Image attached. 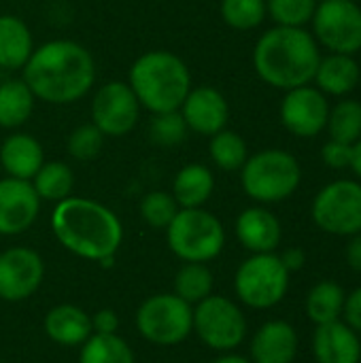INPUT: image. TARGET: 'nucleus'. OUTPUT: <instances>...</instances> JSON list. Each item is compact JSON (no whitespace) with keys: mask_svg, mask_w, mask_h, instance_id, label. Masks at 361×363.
Here are the masks:
<instances>
[{"mask_svg":"<svg viewBox=\"0 0 361 363\" xmlns=\"http://www.w3.org/2000/svg\"><path fill=\"white\" fill-rule=\"evenodd\" d=\"M319 0H266V13L277 26L304 28L311 23Z\"/></svg>","mask_w":361,"mask_h":363,"instance_id":"nucleus-33","label":"nucleus"},{"mask_svg":"<svg viewBox=\"0 0 361 363\" xmlns=\"http://www.w3.org/2000/svg\"><path fill=\"white\" fill-rule=\"evenodd\" d=\"M189 132L200 136H213L228 125L230 104L226 96L213 85L191 87L179 108Z\"/></svg>","mask_w":361,"mask_h":363,"instance_id":"nucleus-15","label":"nucleus"},{"mask_svg":"<svg viewBox=\"0 0 361 363\" xmlns=\"http://www.w3.org/2000/svg\"><path fill=\"white\" fill-rule=\"evenodd\" d=\"M45 164V153L40 143L23 132L6 136L0 145V166L11 179L32 181L38 168Z\"/></svg>","mask_w":361,"mask_h":363,"instance_id":"nucleus-21","label":"nucleus"},{"mask_svg":"<svg viewBox=\"0 0 361 363\" xmlns=\"http://www.w3.org/2000/svg\"><path fill=\"white\" fill-rule=\"evenodd\" d=\"M347 294L334 281L317 283L306 296V315L315 325H326L343 319Z\"/></svg>","mask_w":361,"mask_h":363,"instance_id":"nucleus-26","label":"nucleus"},{"mask_svg":"<svg viewBox=\"0 0 361 363\" xmlns=\"http://www.w3.org/2000/svg\"><path fill=\"white\" fill-rule=\"evenodd\" d=\"M34 51L32 32L15 15H0V68L23 70Z\"/></svg>","mask_w":361,"mask_h":363,"instance_id":"nucleus-23","label":"nucleus"},{"mask_svg":"<svg viewBox=\"0 0 361 363\" xmlns=\"http://www.w3.org/2000/svg\"><path fill=\"white\" fill-rule=\"evenodd\" d=\"M345 259H347L351 270L361 274V232L349 236V242H347V249H345Z\"/></svg>","mask_w":361,"mask_h":363,"instance_id":"nucleus-40","label":"nucleus"},{"mask_svg":"<svg viewBox=\"0 0 361 363\" xmlns=\"http://www.w3.org/2000/svg\"><path fill=\"white\" fill-rule=\"evenodd\" d=\"M211 363H251V359L243 357V355H236V353H223L221 357L213 359Z\"/></svg>","mask_w":361,"mask_h":363,"instance_id":"nucleus-43","label":"nucleus"},{"mask_svg":"<svg viewBox=\"0 0 361 363\" xmlns=\"http://www.w3.org/2000/svg\"><path fill=\"white\" fill-rule=\"evenodd\" d=\"M32 187L40 202H62L70 198L74 187V174L68 164L64 162H45L38 172L32 177Z\"/></svg>","mask_w":361,"mask_h":363,"instance_id":"nucleus-27","label":"nucleus"},{"mask_svg":"<svg viewBox=\"0 0 361 363\" xmlns=\"http://www.w3.org/2000/svg\"><path fill=\"white\" fill-rule=\"evenodd\" d=\"M321 160L328 168L332 170H347L351 168V160H353V145L347 143H338V140H328L321 149Z\"/></svg>","mask_w":361,"mask_h":363,"instance_id":"nucleus-37","label":"nucleus"},{"mask_svg":"<svg viewBox=\"0 0 361 363\" xmlns=\"http://www.w3.org/2000/svg\"><path fill=\"white\" fill-rule=\"evenodd\" d=\"M213 285L215 277L206 264H183L174 277V296L196 306L213 294Z\"/></svg>","mask_w":361,"mask_h":363,"instance_id":"nucleus-31","label":"nucleus"},{"mask_svg":"<svg viewBox=\"0 0 361 363\" xmlns=\"http://www.w3.org/2000/svg\"><path fill=\"white\" fill-rule=\"evenodd\" d=\"M326 130L332 140L355 145L361 138V102L355 98H340L334 106L330 104V115Z\"/></svg>","mask_w":361,"mask_h":363,"instance_id":"nucleus-28","label":"nucleus"},{"mask_svg":"<svg viewBox=\"0 0 361 363\" xmlns=\"http://www.w3.org/2000/svg\"><path fill=\"white\" fill-rule=\"evenodd\" d=\"M179 211L177 200L168 191H149L140 200V217L153 230H166Z\"/></svg>","mask_w":361,"mask_h":363,"instance_id":"nucleus-34","label":"nucleus"},{"mask_svg":"<svg viewBox=\"0 0 361 363\" xmlns=\"http://www.w3.org/2000/svg\"><path fill=\"white\" fill-rule=\"evenodd\" d=\"M221 19L234 30H253L268 17L266 0H221Z\"/></svg>","mask_w":361,"mask_h":363,"instance_id":"nucleus-32","label":"nucleus"},{"mask_svg":"<svg viewBox=\"0 0 361 363\" xmlns=\"http://www.w3.org/2000/svg\"><path fill=\"white\" fill-rule=\"evenodd\" d=\"M321 60V47L306 28L274 26L266 30L253 49L257 77L281 91L311 85Z\"/></svg>","mask_w":361,"mask_h":363,"instance_id":"nucleus-3","label":"nucleus"},{"mask_svg":"<svg viewBox=\"0 0 361 363\" xmlns=\"http://www.w3.org/2000/svg\"><path fill=\"white\" fill-rule=\"evenodd\" d=\"M313 38L330 53L361 51V6L353 0H319L311 19Z\"/></svg>","mask_w":361,"mask_h":363,"instance_id":"nucleus-11","label":"nucleus"},{"mask_svg":"<svg viewBox=\"0 0 361 363\" xmlns=\"http://www.w3.org/2000/svg\"><path fill=\"white\" fill-rule=\"evenodd\" d=\"M43 328L55 345L81 347L91 336V317L74 304H60L45 315Z\"/></svg>","mask_w":361,"mask_h":363,"instance_id":"nucleus-22","label":"nucleus"},{"mask_svg":"<svg viewBox=\"0 0 361 363\" xmlns=\"http://www.w3.org/2000/svg\"><path fill=\"white\" fill-rule=\"evenodd\" d=\"M302 183V166L285 149H264L247 157L240 168L243 191L260 204L291 198Z\"/></svg>","mask_w":361,"mask_h":363,"instance_id":"nucleus-5","label":"nucleus"},{"mask_svg":"<svg viewBox=\"0 0 361 363\" xmlns=\"http://www.w3.org/2000/svg\"><path fill=\"white\" fill-rule=\"evenodd\" d=\"M361 81V68L355 55L347 53H328L321 55L317 72H315V87L323 96L347 98Z\"/></svg>","mask_w":361,"mask_h":363,"instance_id":"nucleus-20","label":"nucleus"},{"mask_svg":"<svg viewBox=\"0 0 361 363\" xmlns=\"http://www.w3.org/2000/svg\"><path fill=\"white\" fill-rule=\"evenodd\" d=\"M279 115L289 134L298 138H315L326 130L330 102L315 85H302L285 91Z\"/></svg>","mask_w":361,"mask_h":363,"instance_id":"nucleus-13","label":"nucleus"},{"mask_svg":"<svg viewBox=\"0 0 361 363\" xmlns=\"http://www.w3.org/2000/svg\"><path fill=\"white\" fill-rule=\"evenodd\" d=\"M170 251L185 264H206L226 245L223 223L204 208H181L166 228Z\"/></svg>","mask_w":361,"mask_h":363,"instance_id":"nucleus-6","label":"nucleus"},{"mask_svg":"<svg viewBox=\"0 0 361 363\" xmlns=\"http://www.w3.org/2000/svg\"><path fill=\"white\" fill-rule=\"evenodd\" d=\"M279 257H281V262H283V266L287 268L289 274L302 270L304 264H306V253L300 247H291V249L283 251V255H279Z\"/></svg>","mask_w":361,"mask_h":363,"instance_id":"nucleus-41","label":"nucleus"},{"mask_svg":"<svg viewBox=\"0 0 361 363\" xmlns=\"http://www.w3.org/2000/svg\"><path fill=\"white\" fill-rule=\"evenodd\" d=\"M128 85L138 98V104L155 115L181 108L191 89V74L179 55L155 49L134 60L128 74Z\"/></svg>","mask_w":361,"mask_h":363,"instance_id":"nucleus-4","label":"nucleus"},{"mask_svg":"<svg viewBox=\"0 0 361 363\" xmlns=\"http://www.w3.org/2000/svg\"><path fill=\"white\" fill-rule=\"evenodd\" d=\"M117 330H119V317L115 311L102 308L91 315V334L111 336V334H117Z\"/></svg>","mask_w":361,"mask_h":363,"instance_id":"nucleus-38","label":"nucleus"},{"mask_svg":"<svg viewBox=\"0 0 361 363\" xmlns=\"http://www.w3.org/2000/svg\"><path fill=\"white\" fill-rule=\"evenodd\" d=\"M51 230L57 242L77 257L111 268L123 240L119 217L89 198H66L55 204Z\"/></svg>","mask_w":361,"mask_h":363,"instance_id":"nucleus-2","label":"nucleus"},{"mask_svg":"<svg viewBox=\"0 0 361 363\" xmlns=\"http://www.w3.org/2000/svg\"><path fill=\"white\" fill-rule=\"evenodd\" d=\"M191 332L209 349L232 353L247 338V317L230 298L211 294L194 306Z\"/></svg>","mask_w":361,"mask_h":363,"instance_id":"nucleus-8","label":"nucleus"},{"mask_svg":"<svg viewBox=\"0 0 361 363\" xmlns=\"http://www.w3.org/2000/svg\"><path fill=\"white\" fill-rule=\"evenodd\" d=\"M45 279L43 257L28 247H11L0 253V300L23 302L32 298Z\"/></svg>","mask_w":361,"mask_h":363,"instance_id":"nucleus-14","label":"nucleus"},{"mask_svg":"<svg viewBox=\"0 0 361 363\" xmlns=\"http://www.w3.org/2000/svg\"><path fill=\"white\" fill-rule=\"evenodd\" d=\"M236 238L251 253H274L283 238L281 221L266 206L245 208L236 219Z\"/></svg>","mask_w":361,"mask_h":363,"instance_id":"nucleus-18","label":"nucleus"},{"mask_svg":"<svg viewBox=\"0 0 361 363\" xmlns=\"http://www.w3.org/2000/svg\"><path fill=\"white\" fill-rule=\"evenodd\" d=\"M21 79L36 100L72 104L91 89L96 62L81 43L55 38L32 51Z\"/></svg>","mask_w":361,"mask_h":363,"instance_id":"nucleus-1","label":"nucleus"},{"mask_svg":"<svg viewBox=\"0 0 361 363\" xmlns=\"http://www.w3.org/2000/svg\"><path fill=\"white\" fill-rule=\"evenodd\" d=\"M194 306L174 294H155L136 311L138 334L157 347L181 345L191 334Z\"/></svg>","mask_w":361,"mask_h":363,"instance_id":"nucleus-9","label":"nucleus"},{"mask_svg":"<svg viewBox=\"0 0 361 363\" xmlns=\"http://www.w3.org/2000/svg\"><path fill=\"white\" fill-rule=\"evenodd\" d=\"M343 321L353 328L357 334H361V287L351 291L345 300V311H343Z\"/></svg>","mask_w":361,"mask_h":363,"instance_id":"nucleus-39","label":"nucleus"},{"mask_svg":"<svg viewBox=\"0 0 361 363\" xmlns=\"http://www.w3.org/2000/svg\"><path fill=\"white\" fill-rule=\"evenodd\" d=\"M140 117V104L132 87L123 81L104 83L91 100V123L104 136L130 134Z\"/></svg>","mask_w":361,"mask_h":363,"instance_id":"nucleus-12","label":"nucleus"},{"mask_svg":"<svg viewBox=\"0 0 361 363\" xmlns=\"http://www.w3.org/2000/svg\"><path fill=\"white\" fill-rule=\"evenodd\" d=\"M209 153H211L213 164L223 172L240 170L249 157V149H247L245 138L238 132L228 130V128H223L221 132L211 136Z\"/></svg>","mask_w":361,"mask_h":363,"instance_id":"nucleus-30","label":"nucleus"},{"mask_svg":"<svg viewBox=\"0 0 361 363\" xmlns=\"http://www.w3.org/2000/svg\"><path fill=\"white\" fill-rule=\"evenodd\" d=\"M104 138L106 136L94 123H83L70 132L66 140V149L70 157H74L77 162H91L100 155L104 147Z\"/></svg>","mask_w":361,"mask_h":363,"instance_id":"nucleus-36","label":"nucleus"},{"mask_svg":"<svg viewBox=\"0 0 361 363\" xmlns=\"http://www.w3.org/2000/svg\"><path fill=\"white\" fill-rule=\"evenodd\" d=\"M351 170L361 179V138L353 145V160H351Z\"/></svg>","mask_w":361,"mask_h":363,"instance_id":"nucleus-42","label":"nucleus"},{"mask_svg":"<svg viewBox=\"0 0 361 363\" xmlns=\"http://www.w3.org/2000/svg\"><path fill=\"white\" fill-rule=\"evenodd\" d=\"M289 272L277 253H253L234 277L236 298L255 311H268L281 304L289 291Z\"/></svg>","mask_w":361,"mask_h":363,"instance_id":"nucleus-7","label":"nucleus"},{"mask_svg":"<svg viewBox=\"0 0 361 363\" xmlns=\"http://www.w3.org/2000/svg\"><path fill=\"white\" fill-rule=\"evenodd\" d=\"M34 94L23 79H6L0 83V128H21L34 111Z\"/></svg>","mask_w":361,"mask_h":363,"instance_id":"nucleus-25","label":"nucleus"},{"mask_svg":"<svg viewBox=\"0 0 361 363\" xmlns=\"http://www.w3.org/2000/svg\"><path fill=\"white\" fill-rule=\"evenodd\" d=\"M315 225L332 236H353L361 232V183L336 179L323 185L311 206Z\"/></svg>","mask_w":361,"mask_h":363,"instance_id":"nucleus-10","label":"nucleus"},{"mask_svg":"<svg viewBox=\"0 0 361 363\" xmlns=\"http://www.w3.org/2000/svg\"><path fill=\"white\" fill-rule=\"evenodd\" d=\"M40 213V198L30 181H0V236H17L30 230Z\"/></svg>","mask_w":361,"mask_h":363,"instance_id":"nucleus-16","label":"nucleus"},{"mask_svg":"<svg viewBox=\"0 0 361 363\" xmlns=\"http://www.w3.org/2000/svg\"><path fill=\"white\" fill-rule=\"evenodd\" d=\"M79 363H134V351L119 334H91L81 345Z\"/></svg>","mask_w":361,"mask_h":363,"instance_id":"nucleus-29","label":"nucleus"},{"mask_svg":"<svg viewBox=\"0 0 361 363\" xmlns=\"http://www.w3.org/2000/svg\"><path fill=\"white\" fill-rule=\"evenodd\" d=\"M298 332L283 319L266 321L251 338V363H294L298 357Z\"/></svg>","mask_w":361,"mask_h":363,"instance_id":"nucleus-17","label":"nucleus"},{"mask_svg":"<svg viewBox=\"0 0 361 363\" xmlns=\"http://www.w3.org/2000/svg\"><path fill=\"white\" fill-rule=\"evenodd\" d=\"M313 355L317 363H360V334L343 319L317 325L313 336Z\"/></svg>","mask_w":361,"mask_h":363,"instance_id":"nucleus-19","label":"nucleus"},{"mask_svg":"<svg viewBox=\"0 0 361 363\" xmlns=\"http://www.w3.org/2000/svg\"><path fill=\"white\" fill-rule=\"evenodd\" d=\"M187 125L179 111L155 113L149 123V136L160 147H177L187 138Z\"/></svg>","mask_w":361,"mask_h":363,"instance_id":"nucleus-35","label":"nucleus"},{"mask_svg":"<svg viewBox=\"0 0 361 363\" xmlns=\"http://www.w3.org/2000/svg\"><path fill=\"white\" fill-rule=\"evenodd\" d=\"M215 191V177L204 164L183 166L172 181V198L179 208H202Z\"/></svg>","mask_w":361,"mask_h":363,"instance_id":"nucleus-24","label":"nucleus"}]
</instances>
